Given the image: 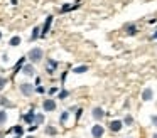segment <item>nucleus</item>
Wrapping results in <instances>:
<instances>
[{
  "mask_svg": "<svg viewBox=\"0 0 157 138\" xmlns=\"http://www.w3.org/2000/svg\"><path fill=\"white\" fill-rule=\"evenodd\" d=\"M152 96H154V91L150 89V88H145L144 93H142V99L144 101H150V99H152Z\"/></svg>",
  "mask_w": 157,
  "mask_h": 138,
  "instance_id": "nucleus-7",
  "label": "nucleus"
},
{
  "mask_svg": "<svg viewBox=\"0 0 157 138\" xmlns=\"http://www.w3.org/2000/svg\"><path fill=\"white\" fill-rule=\"evenodd\" d=\"M46 131H48L49 135H54V133H56V130H54L52 126H48V128H46Z\"/></svg>",
  "mask_w": 157,
  "mask_h": 138,
  "instance_id": "nucleus-24",
  "label": "nucleus"
},
{
  "mask_svg": "<svg viewBox=\"0 0 157 138\" xmlns=\"http://www.w3.org/2000/svg\"><path fill=\"white\" fill-rule=\"evenodd\" d=\"M56 66H58V62H56V61H52V59H49L48 61V73L52 74V73H54V69H56Z\"/></svg>",
  "mask_w": 157,
  "mask_h": 138,
  "instance_id": "nucleus-9",
  "label": "nucleus"
},
{
  "mask_svg": "<svg viewBox=\"0 0 157 138\" xmlns=\"http://www.w3.org/2000/svg\"><path fill=\"white\" fill-rule=\"evenodd\" d=\"M42 108H44V111H54L56 110V101L54 99H46L44 103H42Z\"/></svg>",
  "mask_w": 157,
  "mask_h": 138,
  "instance_id": "nucleus-5",
  "label": "nucleus"
},
{
  "mask_svg": "<svg viewBox=\"0 0 157 138\" xmlns=\"http://www.w3.org/2000/svg\"><path fill=\"white\" fill-rule=\"evenodd\" d=\"M81 113H83V110H78V113H76V120H79V116H81Z\"/></svg>",
  "mask_w": 157,
  "mask_h": 138,
  "instance_id": "nucleus-27",
  "label": "nucleus"
},
{
  "mask_svg": "<svg viewBox=\"0 0 157 138\" xmlns=\"http://www.w3.org/2000/svg\"><path fill=\"white\" fill-rule=\"evenodd\" d=\"M103 133H105V128H103V125H95V126L91 128L93 138H101Z\"/></svg>",
  "mask_w": 157,
  "mask_h": 138,
  "instance_id": "nucleus-2",
  "label": "nucleus"
},
{
  "mask_svg": "<svg viewBox=\"0 0 157 138\" xmlns=\"http://www.w3.org/2000/svg\"><path fill=\"white\" fill-rule=\"evenodd\" d=\"M41 27H34V30H32V35H31V40H36L39 35H41Z\"/></svg>",
  "mask_w": 157,
  "mask_h": 138,
  "instance_id": "nucleus-13",
  "label": "nucleus"
},
{
  "mask_svg": "<svg viewBox=\"0 0 157 138\" xmlns=\"http://www.w3.org/2000/svg\"><path fill=\"white\" fill-rule=\"evenodd\" d=\"M21 91H22V94H25V96H31L32 91H34V88H32L31 83H24V84H21Z\"/></svg>",
  "mask_w": 157,
  "mask_h": 138,
  "instance_id": "nucleus-4",
  "label": "nucleus"
},
{
  "mask_svg": "<svg viewBox=\"0 0 157 138\" xmlns=\"http://www.w3.org/2000/svg\"><path fill=\"white\" fill-rule=\"evenodd\" d=\"M42 121H44V116H42V114H36V120H34V123H36V125H41Z\"/></svg>",
  "mask_w": 157,
  "mask_h": 138,
  "instance_id": "nucleus-20",
  "label": "nucleus"
},
{
  "mask_svg": "<svg viewBox=\"0 0 157 138\" xmlns=\"http://www.w3.org/2000/svg\"><path fill=\"white\" fill-rule=\"evenodd\" d=\"M22 73L27 74V76H32V74H34V67H32V64H27V66L22 67Z\"/></svg>",
  "mask_w": 157,
  "mask_h": 138,
  "instance_id": "nucleus-10",
  "label": "nucleus"
},
{
  "mask_svg": "<svg viewBox=\"0 0 157 138\" xmlns=\"http://www.w3.org/2000/svg\"><path fill=\"white\" fill-rule=\"evenodd\" d=\"M24 120L27 121V123H32V121L36 120V113H34V110H31V111H29V113L24 116Z\"/></svg>",
  "mask_w": 157,
  "mask_h": 138,
  "instance_id": "nucleus-11",
  "label": "nucleus"
},
{
  "mask_svg": "<svg viewBox=\"0 0 157 138\" xmlns=\"http://www.w3.org/2000/svg\"><path fill=\"white\" fill-rule=\"evenodd\" d=\"M51 24H52V15L46 17V22H44V25H42V30H41V35H42V37H44L46 34L49 32V29H51Z\"/></svg>",
  "mask_w": 157,
  "mask_h": 138,
  "instance_id": "nucleus-3",
  "label": "nucleus"
},
{
  "mask_svg": "<svg viewBox=\"0 0 157 138\" xmlns=\"http://www.w3.org/2000/svg\"><path fill=\"white\" fill-rule=\"evenodd\" d=\"M42 56H44V52H42V49H39V47H34V49L29 50V59L32 61V62H39V61L42 59Z\"/></svg>",
  "mask_w": 157,
  "mask_h": 138,
  "instance_id": "nucleus-1",
  "label": "nucleus"
},
{
  "mask_svg": "<svg viewBox=\"0 0 157 138\" xmlns=\"http://www.w3.org/2000/svg\"><path fill=\"white\" fill-rule=\"evenodd\" d=\"M15 138H19V136H15Z\"/></svg>",
  "mask_w": 157,
  "mask_h": 138,
  "instance_id": "nucleus-32",
  "label": "nucleus"
},
{
  "mask_svg": "<svg viewBox=\"0 0 157 138\" xmlns=\"http://www.w3.org/2000/svg\"><path fill=\"white\" fill-rule=\"evenodd\" d=\"M0 39H2V32H0Z\"/></svg>",
  "mask_w": 157,
  "mask_h": 138,
  "instance_id": "nucleus-30",
  "label": "nucleus"
},
{
  "mask_svg": "<svg viewBox=\"0 0 157 138\" xmlns=\"http://www.w3.org/2000/svg\"><path fill=\"white\" fill-rule=\"evenodd\" d=\"M7 121V113L5 111H0V125H4Z\"/></svg>",
  "mask_w": 157,
  "mask_h": 138,
  "instance_id": "nucleus-17",
  "label": "nucleus"
},
{
  "mask_svg": "<svg viewBox=\"0 0 157 138\" xmlns=\"http://www.w3.org/2000/svg\"><path fill=\"white\" fill-rule=\"evenodd\" d=\"M10 131H15V133H17L19 136H21V135L24 133V128H22V126H14V128H12Z\"/></svg>",
  "mask_w": 157,
  "mask_h": 138,
  "instance_id": "nucleus-18",
  "label": "nucleus"
},
{
  "mask_svg": "<svg viewBox=\"0 0 157 138\" xmlns=\"http://www.w3.org/2000/svg\"><path fill=\"white\" fill-rule=\"evenodd\" d=\"M29 138H34V136H29Z\"/></svg>",
  "mask_w": 157,
  "mask_h": 138,
  "instance_id": "nucleus-31",
  "label": "nucleus"
},
{
  "mask_svg": "<svg viewBox=\"0 0 157 138\" xmlns=\"http://www.w3.org/2000/svg\"><path fill=\"white\" fill-rule=\"evenodd\" d=\"M9 44H10V46H19V44H21V37H19V35L12 37L10 42H9Z\"/></svg>",
  "mask_w": 157,
  "mask_h": 138,
  "instance_id": "nucleus-15",
  "label": "nucleus"
},
{
  "mask_svg": "<svg viewBox=\"0 0 157 138\" xmlns=\"http://www.w3.org/2000/svg\"><path fill=\"white\" fill-rule=\"evenodd\" d=\"M123 123H125V125H128V126H130V125H133V118L130 116V114H127V116H125V120H123Z\"/></svg>",
  "mask_w": 157,
  "mask_h": 138,
  "instance_id": "nucleus-19",
  "label": "nucleus"
},
{
  "mask_svg": "<svg viewBox=\"0 0 157 138\" xmlns=\"http://www.w3.org/2000/svg\"><path fill=\"white\" fill-rule=\"evenodd\" d=\"M122 126H123V121H120V120L110 121V130H112V131H120V130H122Z\"/></svg>",
  "mask_w": 157,
  "mask_h": 138,
  "instance_id": "nucleus-6",
  "label": "nucleus"
},
{
  "mask_svg": "<svg viewBox=\"0 0 157 138\" xmlns=\"http://www.w3.org/2000/svg\"><path fill=\"white\" fill-rule=\"evenodd\" d=\"M68 91H66V89H63L61 91V93H59V99H66V98H68Z\"/></svg>",
  "mask_w": 157,
  "mask_h": 138,
  "instance_id": "nucleus-21",
  "label": "nucleus"
},
{
  "mask_svg": "<svg viewBox=\"0 0 157 138\" xmlns=\"http://www.w3.org/2000/svg\"><path fill=\"white\" fill-rule=\"evenodd\" d=\"M150 121H152V125H155V126H157V114H154V116L150 118Z\"/></svg>",
  "mask_w": 157,
  "mask_h": 138,
  "instance_id": "nucleus-25",
  "label": "nucleus"
},
{
  "mask_svg": "<svg viewBox=\"0 0 157 138\" xmlns=\"http://www.w3.org/2000/svg\"><path fill=\"white\" fill-rule=\"evenodd\" d=\"M5 84H7V79H5V77H0V89H4Z\"/></svg>",
  "mask_w": 157,
  "mask_h": 138,
  "instance_id": "nucleus-23",
  "label": "nucleus"
},
{
  "mask_svg": "<svg viewBox=\"0 0 157 138\" xmlns=\"http://www.w3.org/2000/svg\"><path fill=\"white\" fill-rule=\"evenodd\" d=\"M152 138H157V133H155V135H154V136H152Z\"/></svg>",
  "mask_w": 157,
  "mask_h": 138,
  "instance_id": "nucleus-29",
  "label": "nucleus"
},
{
  "mask_svg": "<svg viewBox=\"0 0 157 138\" xmlns=\"http://www.w3.org/2000/svg\"><path fill=\"white\" fill-rule=\"evenodd\" d=\"M103 116H105V111H103L101 108H95V110H93V118H95V120H101Z\"/></svg>",
  "mask_w": 157,
  "mask_h": 138,
  "instance_id": "nucleus-8",
  "label": "nucleus"
},
{
  "mask_svg": "<svg viewBox=\"0 0 157 138\" xmlns=\"http://www.w3.org/2000/svg\"><path fill=\"white\" fill-rule=\"evenodd\" d=\"M24 62H25V57H22V59H19V62L15 64V73H17L21 67H24Z\"/></svg>",
  "mask_w": 157,
  "mask_h": 138,
  "instance_id": "nucleus-16",
  "label": "nucleus"
},
{
  "mask_svg": "<svg viewBox=\"0 0 157 138\" xmlns=\"http://www.w3.org/2000/svg\"><path fill=\"white\" fill-rule=\"evenodd\" d=\"M0 103H2V104H5V106H7V104H9V106H10V103H9L7 99H0Z\"/></svg>",
  "mask_w": 157,
  "mask_h": 138,
  "instance_id": "nucleus-26",
  "label": "nucleus"
},
{
  "mask_svg": "<svg viewBox=\"0 0 157 138\" xmlns=\"http://www.w3.org/2000/svg\"><path fill=\"white\" fill-rule=\"evenodd\" d=\"M152 39H157V32H154V35H152Z\"/></svg>",
  "mask_w": 157,
  "mask_h": 138,
  "instance_id": "nucleus-28",
  "label": "nucleus"
},
{
  "mask_svg": "<svg viewBox=\"0 0 157 138\" xmlns=\"http://www.w3.org/2000/svg\"><path fill=\"white\" fill-rule=\"evenodd\" d=\"M86 71H88V66H78V67L73 69V73L75 74H83V73H86Z\"/></svg>",
  "mask_w": 157,
  "mask_h": 138,
  "instance_id": "nucleus-14",
  "label": "nucleus"
},
{
  "mask_svg": "<svg viewBox=\"0 0 157 138\" xmlns=\"http://www.w3.org/2000/svg\"><path fill=\"white\" fill-rule=\"evenodd\" d=\"M127 34H128V35H135V34H137V25H135V24L127 25Z\"/></svg>",
  "mask_w": 157,
  "mask_h": 138,
  "instance_id": "nucleus-12",
  "label": "nucleus"
},
{
  "mask_svg": "<svg viewBox=\"0 0 157 138\" xmlns=\"http://www.w3.org/2000/svg\"><path fill=\"white\" fill-rule=\"evenodd\" d=\"M66 120H68V111H64V113L61 114V118H59V121H61V123H66Z\"/></svg>",
  "mask_w": 157,
  "mask_h": 138,
  "instance_id": "nucleus-22",
  "label": "nucleus"
},
{
  "mask_svg": "<svg viewBox=\"0 0 157 138\" xmlns=\"http://www.w3.org/2000/svg\"><path fill=\"white\" fill-rule=\"evenodd\" d=\"M127 138H128V136H127Z\"/></svg>",
  "mask_w": 157,
  "mask_h": 138,
  "instance_id": "nucleus-33",
  "label": "nucleus"
}]
</instances>
